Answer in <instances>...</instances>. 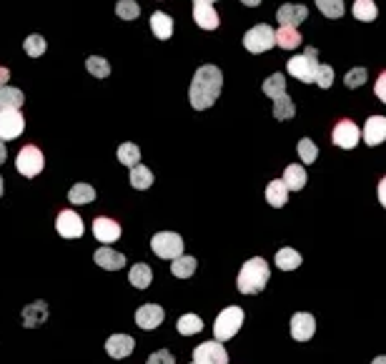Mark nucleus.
I'll use <instances>...</instances> for the list:
<instances>
[{
	"mask_svg": "<svg viewBox=\"0 0 386 364\" xmlns=\"http://www.w3.org/2000/svg\"><path fill=\"white\" fill-rule=\"evenodd\" d=\"M6 156H8V151H6V144L0 141V166L6 164Z\"/></svg>",
	"mask_w": 386,
	"mask_h": 364,
	"instance_id": "obj_46",
	"label": "nucleus"
},
{
	"mask_svg": "<svg viewBox=\"0 0 386 364\" xmlns=\"http://www.w3.org/2000/svg\"><path fill=\"white\" fill-rule=\"evenodd\" d=\"M263 93H266L271 101L281 98L283 93H286V78H283V73H274V76L266 78V81H263Z\"/></svg>",
	"mask_w": 386,
	"mask_h": 364,
	"instance_id": "obj_30",
	"label": "nucleus"
},
{
	"mask_svg": "<svg viewBox=\"0 0 386 364\" xmlns=\"http://www.w3.org/2000/svg\"><path fill=\"white\" fill-rule=\"evenodd\" d=\"M193 21L203 30H216L219 28V13L211 3H193Z\"/></svg>",
	"mask_w": 386,
	"mask_h": 364,
	"instance_id": "obj_18",
	"label": "nucleus"
},
{
	"mask_svg": "<svg viewBox=\"0 0 386 364\" xmlns=\"http://www.w3.org/2000/svg\"><path fill=\"white\" fill-rule=\"evenodd\" d=\"M366 78H369V73H366V68H354L346 73L344 83H346V88H358V86H364Z\"/></svg>",
	"mask_w": 386,
	"mask_h": 364,
	"instance_id": "obj_41",
	"label": "nucleus"
},
{
	"mask_svg": "<svg viewBox=\"0 0 386 364\" xmlns=\"http://www.w3.org/2000/svg\"><path fill=\"white\" fill-rule=\"evenodd\" d=\"M45 319H48V304L43 302V299H38V302L28 304L26 309H23V322H26L28 329H33V327H41V324H45Z\"/></svg>",
	"mask_w": 386,
	"mask_h": 364,
	"instance_id": "obj_19",
	"label": "nucleus"
},
{
	"mask_svg": "<svg viewBox=\"0 0 386 364\" xmlns=\"http://www.w3.org/2000/svg\"><path fill=\"white\" fill-rule=\"evenodd\" d=\"M151 249L161 259L173 261L179 259V256H183V239L179 234H173V231H159V234H153Z\"/></svg>",
	"mask_w": 386,
	"mask_h": 364,
	"instance_id": "obj_5",
	"label": "nucleus"
},
{
	"mask_svg": "<svg viewBox=\"0 0 386 364\" xmlns=\"http://www.w3.org/2000/svg\"><path fill=\"white\" fill-rule=\"evenodd\" d=\"M153 184V173L145 169V166H133L131 169V186L138 189V191H145V189H151Z\"/></svg>",
	"mask_w": 386,
	"mask_h": 364,
	"instance_id": "obj_34",
	"label": "nucleus"
},
{
	"mask_svg": "<svg viewBox=\"0 0 386 364\" xmlns=\"http://www.w3.org/2000/svg\"><path fill=\"white\" fill-rule=\"evenodd\" d=\"M358 138H361V131H358V126L354 124V121H338V124L334 126V133H331L334 146L346 149V151L358 144Z\"/></svg>",
	"mask_w": 386,
	"mask_h": 364,
	"instance_id": "obj_11",
	"label": "nucleus"
},
{
	"mask_svg": "<svg viewBox=\"0 0 386 364\" xmlns=\"http://www.w3.org/2000/svg\"><path fill=\"white\" fill-rule=\"evenodd\" d=\"M283 184L289 186V191H301L303 186H306V169L298 164H291L286 166V171H283Z\"/></svg>",
	"mask_w": 386,
	"mask_h": 364,
	"instance_id": "obj_23",
	"label": "nucleus"
},
{
	"mask_svg": "<svg viewBox=\"0 0 386 364\" xmlns=\"http://www.w3.org/2000/svg\"><path fill=\"white\" fill-rule=\"evenodd\" d=\"M55 231H58L63 239H81L85 227H83V219L73 209H65V211H61L58 219H55Z\"/></svg>",
	"mask_w": 386,
	"mask_h": 364,
	"instance_id": "obj_9",
	"label": "nucleus"
},
{
	"mask_svg": "<svg viewBox=\"0 0 386 364\" xmlns=\"http://www.w3.org/2000/svg\"><path fill=\"white\" fill-rule=\"evenodd\" d=\"M165 319V312L163 307H159V304H143V307H138L136 312V324L141 327V329H156L159 324H163Z\"/></svg>",
	"mask_w": 386,
	"mask_h": 364,
	"instance_id": "obj_13",
	"label": "nucleus"
},
{
	"mask_svg": "<svg viewBox=\"0 0 386 364\" xmlns=\"http://www.w3.org/2000/svg\"><path fill=\"white\" fill-rule=\"evenodd\" d=\"M243 6H248V8H256V6H261V0H241Z\"/></svg>",
	"mask_w": 386,
	"mask_h": 364,
	"instance_id": "obj_48",
	"label": "nucleus"
},
{
	"mask_svg": "<svg viewBox=\"0 0 386 364\" xmlns=\"http://www.w3.org/2000/svg\"><path fill=\"white\" fill-rule=\"evenodd\" d=\"M372 364H386V357H376V359H374Z\"/></svg>",
	"mask_w": 386,
	"mask_h": 364,
	"instance_id": "obj_49",
	"label": "nucleus"
},
{
	"mask_svg": "<svg viewBox=\"0 0 386 364\" xmlns=\"http://www.w3.org/2000/svg\"><path fill=\"white\" fill-rule=\"evenodd\" d=\"M301 254H298L296 249H278V254H276V267L281 269V271H294V269L301 267Z\"/></svg>",
	"mask_w": 386,
	"mask_h": 364,
	"instance_id": "obj_25",
	"label": "nucleus"
},
{
	"mask_svg": "<svg viewBox=\"0 0 386 364\" xmlns=\"http://www.w3.org/2000/svg\"><path fill=\"white\" fill-rule=\"evenodd\" d=\"M196 267H199V261L193 259V256H179V259H173L171 271H173V276H179V279H188V276H193Z\"/></svg>",
	"mask_w": 386,
	"mask_h": 364,
	"instance_id": "obj_31",
	"label": "nucleus"
},
{
	"mask_svg": "<svg viewBox=\"0 0 386 364\" xmlns=\"http://www.w3.org/2000/svg\"><path fill=\"white\" fill-rule=\"evenodd\" d=\"M374 90H376V98H379L381 104H386V70L376 78V88Z\"/></svg>",
	"mask_w": 386,
	"mask_h": 364,
	"instance_id": "obj_44",
	"label": "nucleus"
},
{
	"mask_svg": "<svg viewBox=\"0 0 386 364\" xmlns=\"http://www.w3.org/2000/svg\"><path fill=\"white\" fill-rule=\"evenodd\" d=\"M23 48H26V53L30 55V58H38V55L45 53V48H48V46H45V38H43V35L33 33V35H28V38H26Z\"/></svg>",
	"mask_w": 386,
	"mask_h": 364,
	"instance_id": "obj_38",
	"label": "nucleus"
},
{
	"mask_svg": "<svg viewBox=\"0 0 386 364\" xmlns=\"http://www.w3.org/2000/svg\"><path fill=\"white\" fill-rule=\"evenodd\" d=\"M296 116V104H294V98H289L283 93L281 98H276L274 101V118L276 121H289V118Z\"/></svg>",
	"mask_w": 386,
	"mask_h": 364,
	"instance_id": "obj_29",
	"label": "nucleus"
},
{
	"mask_svg": "<svg viewBox=\"0 0 386 364\" xmlns=\"http://www.w3.org/2000/svg\"><path fill=\"white\" fill-rule=\"evenodd\" d=\"M379 201H381V207L386 209V176L379 181Z\"/></svg>",
	"mask_w": 386,
	"mask_h": 364,
	"instance_id": "obj_45",
	"label": "nucleus"
},
{
	"mask_svg": "<svg viewBox=\"0 0 386 364\" xmlns=\"http://www.w3.org/2000/svg\"><path fill=\"white\" fill-rule=\"evenodd\" d=\"M68 201L70 204H90V201H96V189L88 184H76L68 191Z\"/></svg>",
	"mask_w": 386,
	"mask_h": 364,
	"instance_id": "obj_32",
	"label": "nucleus"
},
{
	"mask_svg": "<svg viewBox=\"0 0 386 364\" xmlns=\"http://www.w3.org/2000/svg\"><path fill=\"white\" fill-rule=\"evenodd\" d=\"M96 264L101 269H108V271H118V269L125 267V256L121 251H113L110 247H101L96 251Z\"/></svg>",
	"mask_w": 386,
	"mask_h": 364,
	"instance_id": "obj_20",
	"label": "nucleus"
},
{
	"mask_svg": "<svg viewBox=\"0 0 386 364\" xmlns=\"http://www.w3.org/2000/svg\"><path fill=\"white\" fill-rule=\"evenodd\" d=\"M318 50L316 48H306L301 55H294L289 63H286V70L291 76L298 78L301 83H316L318 73Z\"/></svg>",
	"mask_w": 386,
	"mask_h": 364,
	"instance_id": "obj_3",
	"label": "nucleus"
},
{
	"mask_svg": "<svg viewBox=\"0 0 386 364\" xmlns=\"http://www.w3.org/2000/svg\"><path fill=\"white\" fill-rule=\"evenodd\" d=\"M133 349H136V339L128 334H113L105 339V352L113 359H125L128 354H133Z\"/></svg>",
	"mask_w": 386,
	"mask_h": 364,
	"instance_id": "obj_14",
	"label": "nucleus"
},
{
	"mask_svg": "<svg viewBox=\"0 0 386 364\" xmlns=\"http://www.w3.org/2000/svg\"><path fill=\"white\" fill-rule=\"evenodd\" d=\"M193 3H214V0H193Z\"/></svg>",
	"mask_w": 386,
	"mask_h": 364,
	"instance_id": "obj_50",
	"label": "nucleus"
},
{
	"mask_svg": "<svg viewBox=\"0 0 386 364\" xmlns=\"http://www.w3.org/2000/svg\"><path fill=\"white\" fill-rule=\"evenodd\" d=\"M118 161L123 166H128V169H133L141 161V149L136 144H121L118 146Z\"/></svg>",
	"mask_w": 386,
	"mask_h": 364,
	"instance_id": "obj_35",
	"label": "nucleus"
},
{
	"mask_svg": "<svg viewBox=\"0 0 386 364\" xmlns=\"http://www.w3.org/2000/svg\"><path fill=\"white\" fill-rule=\"evenodd\" d=\"M243 319H246V314H243L241 307H226V309L216 316V324H214L216 339H219V342L234 339L236 334H238V329H241Z\"/></svg>",
	"mask_w": 386,
	"mask_h": 364,
	"instance_id": "obj_4",
	"label": "nucleus"
},
{
	"mask_svg": "<svg viewBox=\"0 0 386 364\" xmlns=\"http://www.w3.org/2000/svg\"><path fill=\"white\" fill-rule=\"evenodd\" d=\"M314 332H316V319L314 314L309 312H296V314L291 316V337L296 339V342H309L314 337Z\"/></svg>",
	"mask_w": 386,
	"mask_h": 364,
	"instance_id": "obj_12",
	"label": "nucleus"
},
{
	"mask_svg": "<svg viewBox=\"0 0 386 364\" xmlns=\"http://www.w3.org/2000/svg\"><path fill=\"white\" fill-rule=\"evenodd\" d=\"M176 327H179V334H183V337H193V334H199V332L203 329V322H201L199 314H183Z\"/></svg>",
	"mask_w": 386,
	"mask_h": 364,
	"instance_id": "obj_33",
	"label": "nucleus"
},
{
	"mask_svg": "<svg viewBox=\"0 0 386 364\" xmlns=\"http://www.w3.org/2000/svg\"><path fill=\"white\" fill-rule=\"evenodd\" d=\"M8 76H10L8 68H0V88H3V83H8Z\"/></svg>",
	"mask_w": 386,
	"mask_h": 364,
	"instance_id": "obj_47",
	"label": "nucleus"
},
{
	"mask_svg": "<svg viewBox=\"0 0 386 364\" xmlns=\"http://www.w3.org/2000/svg\"><path fill=\"white\" fill-rule=\"evenodd\" d=\"M331 83H334V68H331V66H318L316 86L326 90V88H331Z\"/></svg>",
	"mask_w": 386,
	"mask_h": 364,
	"instance_id": "obj_42",
	"label": "nucleus"
},
{
	"mask_svg": "<svg viewBox=\"0 0 386 364\" xmlns=\"http://www.w3.org/2000/svg\"><path fill=\"white\" fill-rule=\"evenodd\" d=\"M306 18H309V8L294 6V3L281 6L278 8V13H276V21L281 23V26H289V28H296L298 23H303Z\"/></svg>",
	"mask_w": 386,
	"mask_h": 364,
	"instance_id": "obj_15",
	"label": "nucleus"
},
{
	"mask_svg": "<svg viewBox=\"0 0 386 364\" xmlns=\"http://www.w3.org/2000/svg\"><path fill=\"white\" fill-rule=\"evenodd\" d=\"M85 68H88L90 76L96 78H105L110 73V66L105 58H101V55H90L88 61H85Z\"/></svg>",
	"mask_w": 386,
	"mask_h": 364,
	"instance_id": "obj_39",
	"label": "nucleus"
},
{
	"mask_svg": "<svg viewBox=\"0 0 386 364\" xmlns=\"http://www.w3.org/2000/svg\"><path fill=\"white\" fill-rule=\"evenodd\" d=\"M151 30L159 41H168L173 35V18L168 13H163V10H156L151 15Z\"/></svg>",
	"mask_w": 386,
	"mask_h": 364,
	"instance_id": "obj_21",
	"label": "nucleus"
},
{
	"mask_svg": "<svg viewBox=\"0 0 386 364\" xmlns=\"http://www.w3.org/2000/svg\"><path fill=\"white\" fill-rule=\"evenodd\" d=\"M276 43V33L271 26H254L243 35V48L248 53H263V50L274 48Z\"/></svg>",
	"mask_w": 386,
	"mask_h": 364,
	"instance_id": "obj_6",
	"label": "nucleus"
},
{
	"mask_svg": "<svg viewBox=\"0 0 386 364\" xmlns=\"http://www.w3.org/2000/svg\"><path fill=\"white\" fill-rule=\"evenodd\" d=\"M271 279V269L266 264V259L261 256H254V259H248L246 264L241 267L238 271V279H236V287L241 294H261L266 284Z\"/></svg>",
	"mask_w": 386,
	"mask_h": 364,
	"instance_id": "obj_2",
	"label": "nucleus"
},
{
	"mask_svg": "<svg viewBox=\"0 0 386 364\" xmlns=\"http://www.w3.org/2000/svg\"><path fill=\"white\" fill-rule=\"evenodd\" d=\"M145 364H176V359H173V354L168 349H159V352H153Z\"/></svg>",
	"mask_w": 386,
	"mask_h": 364,
	"instance_id": "obj_43",
	"label": "nucleus"
},
{
	"mask_svg": "<svg viewBox=\"0 0 386 364\" xmlns=\"http://www.w3.org/2000/svg\"><path fill=\"white\" fill-rule=\"evenodd\" d=\"M354 18L361 23H372L376 21V15H379V8H376V3L374 0H356L354 3Z\"/></svg>",
	"mask_w": 386,
	"mask_h": 364,
	"instance_id": "obj_27",
	"label": "nucleus"
},
{
	"mask_svg": "<svg viewBox=\"0 0 386 364\" xmlns=\"http://www.w3.org/2000/svg\"><path fill=\"white\" fill-rule=\"evenodd\" d=\"M0 196H3V179H0Z\"/></svg>",
	"mask_w": 386,
	"mask_h": 364,
	"instance_id": "obj_51",
	"label": "nucleus"
},
{
	"mask_svg": "<svg viewBox=\"0 0 386 364\" xmlns=\"http://www.w3.org/2000/svg\"><path fill=\"white\" fill-rule=\"evenodd\" d=\"M223 88V73L216 66H201L193 73L191 88H188V101L196 111H206L216 104Z\"/></svg>",
	"mask_w": 386,
	"mask_h": 364,
	"instance_id": "obj_1",
	"label": "nucleus"
},
{
	"mask_svg": "<svg viewBox=\"0 0 386 364\" xmlns=\"http://www.w3.org/2000/svg\"><path fill=\"white\" fill-rule=\"evenodd\" d=\"M23 101H26V96H23L21 88H10V86H3V88H0V111H6V108L21 111Z\"/></svg>",
	"mask_w": 386,
	"mask_h": 364,
	"instance_id": "obj_26",
	"label": "nucleus"
},
{
	"mask_svg": "<svg viewBox=\"0 0 386 364\" xmlns=\"http://www.w3.org/2000/svg\"><path fill=\"white\" fill-rule=\"evenodd\" d=\"M193 364H228V354L219 339L203 342L193 349Z\"/></svg>",
	"mask_w": 386,
	"mask_h": 364,
	"instance_id": "obj_10",
	"label": "nucleus"
},
{
	"mask_svg": "<svg viewBox=\"0 0 386 364\" xmlns=\"http://www.w3.org/2000/svg\"><path fill=\"white\" fill-rule=\"evenodd\" d=\"M116 15L121 21H136L138 15H141V6H138L136 0H118Z\"/></svg>",
	"mask_w": 386,
	"mask_h": 364,
	"instance_id": "obj_36",
	"label": "nucleus"
},
{
	"mask_svg": "<svg viewBox=\"0 0 386 364\" xmlns=\"http://www.w3.org/2000/svg\"><path fill=\"white\" fill-rule=\"evenodd\" d=\"M43 166H45V158H43V151L38 146H26V149H21L18 158H15V169L23 176H28V179L38 176L43 171Z\"/></svg>",
	"mask_w": 386,
	"mask_h": 364,
	"instance_id": "obj_7",
	"label": "nucleus"
},
{
	"mask_svg": "<svg viewBox=\"0 0 386 364\" xmlns=\"http://www.w3.org/2000/svg\"><path fill=\"white\" fill-rule=\"evenodd\" d=\"M93 236H96L101 244H113V241L121 236V227H118L113 219H108V216H98V219L93 221Z\"/></svg>",
	"mask_w": 386,
	"mask_h": 364,
	"instance_id": "obj_17",
	"label": "nucleus"
},
{
	"mask_svg": "<svg viewBox=\"0 0 386 364\" xmlns=\"http://www.w3.org/2000/svg\"><path fill=\"white\" fill-rule=\"evenodd\" d=\"M298 158H301L303 164H314L318 158V149L311 138H301V141H298Z\"/></svg>",
	"mask_w": 386,
	"mask_h": 364,
	"instance_id": "obj_40",
	"label": "nucleus"
},
{
	"mask_svg": "<svg viewBox=\"0 0 386 364\" xmlns=\"http://www.w3.org/2000/svg\"><path fill=\"white\" fill-rule=\"evenodd\" d=\"M128 282L136 289H145L153 282V271L148 264H133V269L128 271Z\"/></svg>",
	"mask_w": 386,
	"mask_h": 364,
	"instance_id": "obj_28",
	"label": "nucleus"
},
{
	"mask_svg": "<svg viewBox=\"0 0 386 364\" xmlns=\"http://www.w3.org/2000/svg\"><path fill=\"white\" fill-rule=\"evenodd\" d=\"M266 201H269L274 209H281L286 201H289V186L283 184L281 179H274L266 186Z\"/></svg>",
	"mask_w": 386,
	"mask_h": 364,
	"instance_id": "obj_22",
	"label": "nucleus"
},
{
	"mask_svg": "<svg viewBox=\"0 0 386 364\" xmlns=\"http://www.w3.org/2000/svg\"><path fill=\"white\" fill-rule=\"evenodd\" d=\"M361 136L369 146H379L386 141V116H372L366 121Z\"/></svg>",
	"mask_w": 386,
	"mask_h": 364,
	"instance_id": "obj_16",
	"label": "nucleus"
},
{
	"mask_svg": "<svg viewBox=\"0 0 386 364\" xmlns=\"http://www.w3.org/2000/svg\"><path fill=\"white\" fill-rule=\"evenodd\" d=\"M276 43H278L283 50H294V48H298V46H301L303 38H301V33H298L296 28L281 26L278 30H276Z\"/></svg>",
	"mask_w": 386,
	"mask_h": 364,
	"instance_id": "obj_24",
	"label": "nucleus"
},
{
	"mask_svg": "<svg viewBox=\"0 0 386 364\" xmlns=\"http://www.w3.org/2000/svg\"><path fill=\"white\" fill-rule=\"evenodd\" d=\"M316 6L326 18H341L346 10L344 0H316Z\"/></svg>",
	"mask_w": 386,
	"mask_h": 364,
	"instance_id": "obj_37",
	"label": "nucleus"
},
{
	"mask_svg": "<svg viewBox=\"0 0 386 364\" xmlns=\"http://www.w3.org/2000/svg\"><path fill=\"white\" fill-rule=\"evenodd\" d=\"M26 128V118L18 108L0 111V141H13Z\"/></svg>",
	"mask_w": 386,
	"mask_h": 364,
	"instance_id": "obj_8",
	"label": "nucleus"
}]
</instances>
